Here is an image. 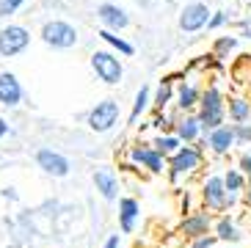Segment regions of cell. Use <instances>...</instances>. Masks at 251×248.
<instances>
[{
    "label": "cell",
    "instance_id": "cell-16",
    "mask_svg": "<svg viewBox=\"0 0 251 248\" xmlns=\"http://www.w3.org/2000/svg\"><path fill=\"white\" fill-rule=\"evenodd\" d=\"M199 130H201V122H199V119H185V122L179 124V138L193 141L196 135H199Z\"/></svg>",
    "mask_w": 251,
    "mask_h": 248
},
{
    "label": "cell",
    "instance_id": "cell-15",
    "mask_svg": "<svg viewBox=\"0 0 251 248\" xmlns=\"http://www.w3.org/2000/svg\"><path fill=\"white\" fill-rule=\"evenodd\" d=\"M119 215H122V232H133V223H135V215H138V201L135 198H125L119 204Z\"/></svg>",
    "mask_w": 251,
    "mask_h": 248
},
{
    "label": "cell",
    "instance_id": "cell-24",
    "mask_svg": "<svg viewBox=\"0 0 251 248\" xmlns=\"http://www.w3.org/2000/svg\"><path fill=\"white\" fill-rule=\"evenodd\" d=\"M155 149H157V152H163V154L177 152V138H157Z\"/></svg>",
    "mask_w": 251,
    "mask_h": 248
},
{
    "label": "cell",
    "instance_id": "cell-21",
    "mask_svg": "<svg viewBox=\"0 0 251 248\" xmlns=\"http://www.w3.org/2000/svg\"><path fill=\"white\" fill-rule=\"evenodd\" d=\"M218 234H221L224 240H237V237H240V234H237V229L232 226V223H229L226 218H224L221 223H218Z\"/></svg>",
    "mask_w": 251,
    "mask_h": 248
},
{
    "label": "cell",
    "instance_id": "cell-17",
    "mask_svg": "<svg viewBox=\"0 0 251 248\" xmlns=\"http://www.w3.org/2000/svg\"><path fill=\"white\" fill-rule=\"evenodd\" d=\"M182 229H185V234H193V237H196V234H204V232H207V218H204V215L188 218V221L182 223Z\"/></svg>",
    "mask_w": 251,
    "mask_h": 248
},
{
    "label": "cell",
    "instance_id": "cell-23",
    "mask_svg": "<svg viewBox=\"0 0 251 248\" xmlns=\"http://www.w3.org/2000/svg\"><path fill=\"white\" fill-rule=\"evenodd\" d=\"M23 3H25V0H0V17L14 14V11L23 6Z\"/></svg>",
    "mask_w": 251,
    "mask_h": 248
},
{
    "label": "cell",
    "instance_id": "cell-27",
    "mask_svg": "<svg viewBox=\"0 0 251 248\" xmlns=\"http://www.w3.org/2000/svg\"><path fill=\"white\" fill-rule=\"evenodd\" d=\"M169 97H171V86H169V83H163L160 91H157V105H166V102H169Z\"/></svg>",
    "mask_w": 251,
    "mask_h": 248
},
{
    "label": "cell",
    "instance_id": "cell-28",
    "mask_svg": "<svg viewBox=\"0 0 251 248\" xmlns=\"http://www.w3.org/2000/svg\"><path fill=\"white\" fill-rule=\"evenodd\" d=\"M229 47H235V39H224V42H218V50H229Z\"/></svg>",
    "mask_w": 251,
    "mask_h": 248
},
{
    "label": "cell",
    "instance_id": "cell-26",
    "mask_svg": "<svg viewBox=\"0 0 251 248\" xmlns=\"http://www.w3.org/2000/svg\"><path fill=\"white\" fill-rule=\"evenodd\" d=\"M232 132H235V138H240V141H251V127H246V124H235Z\"/></svg>",
    "mask_w": 251,
    "mask_h": 248
},
{
    "label": "cell",
    "instance_id": "cell-11",
    "mask_svg": "<svg viewBox=\"0 0 251 248\" xmlns=\"http://www.w3.org/2000/svg\"><path fill=\"white\" fill-rule=\"evenodd\" d=\"M196 166H199V152H196V149H191V146L179 149V152L174 154V163H171L174 174H182V171H193Z\"/></svg>",
    "mask_w": 251,
    "mask_h": 248
},
{
    "label": "cell",
    "instance_id": "cell-20",
    "mask_svg": "<svg viewBox=\"0 0 251 248\" xmlns=\"http://www.w3.org/2000/svg\"><path fill=\"white\" fill-rule=\"evenodd\" d=\"M193 102H196V88L182 86V91H179V105H182V108H191Z\"/></svg>",
    "mask_w": 251,
    "mask_h": 248
},
{
    "label": "cell",
    "instance_id": "cell-18",
    "mask_svg": "<svg viewBox=\"0 0 251 248\" xmlns=\"http://www.w3.org/2000/svg\"><path fill=\"white\" fill-rule=\"evenodd\" d=\"M229 113H232L235 122H243V119L251 113V108H249V102H243V99H232V102H229Z\"/></svg>",
    "mask_w": 251,
    "mask_h": 248
},
{
    "label": "cell",
    "instance_id": "cell-30",
    "mask_svg": "<svg viewBox=\"0 0 251 248\" xmlns=\"http://www.w3.org/2000/svg\"><path fill=\"white\" fill-rule=\"evenodd\" d=\"M210 246H213V240H210V237H207V240H199V243H196V248H210Z\"/></svg>",
    "mask_w": 251,
    "mask_h": 248
},
{
    "label": "cell",
    "instance_id": "cell-2",
    "mask_svg": "<svg viewBox=\"0 0 251 248\" xmlns=\"http://www.w3.org/2000/svg\"><path fill=\"white\" fill-rule=\"evenodd\" d=\"M42 36H45L47 44H52V47H72L75 42H77V30L69 25V22H47L45 30H42Z\"/></svg>",
    "mask_w": 251,
    "mask_h": 248
},
{
    "label": "cell",
    "instance_id": "cell-5",
    "mask_svg": "<svg viewBox=\"0 0 251 248\" xmlns=\"http://www.w3.org/2000/svg\"><path fill=\"white\" fill-rule=\"evenodd\" d=\"M116 119H119V105L113 102V99H105V102H100L94 110H91L89 124H91V130L105 132V130H111L113 124H116Z\"/></svg>",
    "mask_w": 251,
    "mask_h": 248
},
{
    "label": "cell",
    "instance_id": "cell-6",
    "mask_svg": "<svg viewBox=\"0 0 251 248\" xmlns=\"http://www.w3.org/2000/svg\"><path fill=\"white\" fill-rule=\"evenodd\" d=\"M207 20H210V8H207L204 3H191V6H185L182 17H179V28L193 33V30H199L201 25H207Z\"/></svg>",
    "mask_w": 251,
    "mask_h": 248
},
{
    "label": "cell",
    "instance_id": "cell-12",
    "mask_svg": "<svg viewBox=\"0 0 251 248\" xmlns=\"http://www.w3.org/2000/svg\"><path fill=\"white\" fill-rule=\"evenodd\" d=\"M94 185H97V190H100L108 201L116 198V179H113V174L108 171V168H102V171H97V174H94Z\"/></svg>",
    "mask_w": 251,
    "mask_h": 248
},
{
    "label": "cell",
    "instance_id": "cell-25",
    "mask_svg": "<svg viewBox=\"0 0 251 248\" xmlns=\"http://www.w3.org/2000/svg\"><path fill=\"white\" fill-rule=\"evenodd\" d=\"M224 185H226L229 193H232V190H240V185H243V176L237 174V171H229L226 179H224Z\"/></svg>",
    "mask_w": 251,
    "mask_h": 248
},
{
    "label": "cell",
    "instance_id": "cell-33",
    "mask_svg": "<svg viewBox=\"0 0 251 248\" xmlns=\"http://www.w3.org/2000/svg\"><path fill=\"white\" fill-rule=\"evenodd\" d=\"M243 168L251 174V154H249V157H243Z\"/></svg>",
    "mask_w": 251,
    "mask_h": 248
},
{
    "label": "cell",
    "instance_id": "cell-13",
    "mask_svg": "<svg viewBox=\"0 0 251 248\" xmlns=\"http://www.w3.org/2000/svg\"><path fill=\"white\" fill-rule=\"evenodd\" d=\"M232 144H235V132H232V127H215L213 135H210V146H213L215 152H226Z\"/></svg>",
    "mask_w": 251,
    "mask_h": 248
},
{
    "label": "cell",
    "instance_id": "cell-9",
    "mask_svg": "<svg viewBox=\"0 0 251 248\" xmlns=\"http://www.w3.org/2000/svg\"><path fill=\"white\" fill-rule=\"evenodd\" d=\"M20 97H23V88H20L17 77L11 72H3L0 74V102L11 108V105L20 102Z\"/></svg>",
    "mask_w": 251,
    "mask_h": 248
},
{
    "label": "cell",
    "instance_id": "cell-4",
    "mask_svg": "<svg viewBox=\"0 0 251 248\" xmlns=\"http://www.w3.org/2000/svg\"><path fill=\"white\" fill-rule=\"evenodd\" d=\"M224 119V102H221V94L215 91V88H210L204 94V99H201V119L199 122L204 124V127H210V130H215L218 124H221Z\"/></svg>",
    "mask_w": 251,
    "mask_h": 248
},
{
    "label": "cell",
    "instance_id": "cell-22",
    "mask_svg": "<svg viewBox=\"0 0 251 248\" xmlns=\"http://www.w3.org/2000/svg\"><path fill=\"white\" fill-rule=\"evenodd\" d=\"M147 99H149V88L144 86V88H141V91H138V97H135V108H133V119H138V113H141V110H144V108H147Z\"/></svg>",
    "mask_w": 251,
    "mask_h": 248
},
{
    "label": "cell",
    "instance_id": "cell-34",
    "mask_svg": "<svg viewBox=\"0 0 251 248\" xmlns=\"http://www.w3.org/2000/svg\"><path fill=\"white\" fill-rule=\"evenodd\" d=\"M249 204H251V190H249Z\"/></svg>",
    "mask_w": 251,
    "mask_h": 248
},
{
    "label": "cell",
    "instance_id": "cell-1",
    "mask_svg": "<svg viewBox=\"0 0 251 248\" xmlns=\"http://www.w3.org/2000/svg\"><path fill=\"white\" fill-rule=\"evenodd\" d=\"M28 30L20 28V25H8V28L0 30V55H17L28 47Z\"/></svg>",
    "mask_w": 251,
    "mask_h": 248
},
{
    "label": "cell",
    "instance_id": "cell-19",
    "mask_svg": "<svg viewBox=\"0 0 251 248\" xmlns=\"http://www.w3.org/2000/svg\"><path fill=\"white\" fill-rule=\"evenodd\" d=\"M100 36H102V39H105V42H108V44H113V47H116V50H122V52H125V55H133V47H130V44H127L125 39L113 36L111 30H102V33H100Z\"/></svg>",
    "mask_w": 251,
    "mask_h": 248
},
{
    "label": "cell",
    "instance_id": "cell-32",
    "mask_svg": "<svg viewBox=\"0 0 251 248\" xmlns=\"http://www.w3.org/2000/svg\"><path fill=\"white\" fill-rule=\"evenodd\" d=\"M6 132H8V124L3 122V119H0V138H3V135H6Z\"/></svg>",
    "mask_w": 251,
    "mask_h": 248
},
{
    "label": "cell",
    "instance_id": "cell-3",
    "mask_svg": "<svg viewBox=\"0 0 251 248\" xmlns=\"http://www.w3.org/2000/svg\"><path fill=\"white\" fill-rule=\"evenodd\" d=\"M91 66H94L97 74H100L105 83H111V86L122 80V64H119V58L111 55V52H94V55H91Z\"/></svg>",
    "mask_w": 251,
    "mask_h": 248
},
{
    "label": "cell",
    "instance_id": "cell-7",
    "mask_svg": "<svg viewBox=\"0 0 251 248\" xmlns=\"http://www.w3.org/2000/svg\"><path fill=\"white\" fill-rule=\"evenodd\" d=\"M36 163L52 176H67L69 174V160L64 154L52 152V149H42V152L36 154Z\"/></svg>",
    "mask_w": 251,
    "mask_h": 248
},
{
    "label": "cell",
    "instance_id": "cell-31",
    "mask_svg": "<svg viewBox=\"0 0 251 248\" xmlns=\"http://www.w3.org/2000/svg\"><path fill=\"white\" fill-rule=\"evenodd\" d=\"M221 22H224V17H221V14H215L213 20H210V25H213V28H215V25H221Z\"/></svg>",
    "mask_w": 251,
    "mask_h": 248
},
{
    "label": "cell",
    "instance_id": "cell-8",
    "mask_svg": "<svg viewBox=\"0 0 251 248\" xmlns=\"http://www.w3.org/2000/svg\"><path fill=\"white\" fill-rule=\"evenodd\" d=\"M204 201L207 207H215V210H221L226 204V185H224L221 176H210L204 185Z\"/></svg>",
    "mask_w": 251,
    "mask_h": 248
},
{
    "label": "cell",
    "instance_id": "cell-10",
    "mask_svg": "<svg viewBox=\"0 0 251 248\" xmlns=\"http://www.w3.org/2000/svg\"><path fill=\"white\" fill-rule=\"evenodd\" d=\"M97 14H100V20L105 22V25H108V28H113V30H122V28H127V14L125 11H122V8L119 6H111V3H105V6H100V11H97Z\"/></svg>",
    "mask_w": 251,
    "mask_h": 248
},
{
    "label": "cell",
    "instance_id": "cell-14",
    "mask_svg": "<svg viewBox=\"0 0 251 248\" xmlns=\"http://www.w3.org/2000/svg\"><path fill=\"white\" fill-rule=\"evenodd\" d=\"M133 160H135V163H144L149 171H160V168H163V160H160V154H157V149H147V146L135 149V152H133Z\"/></svg>",
    "mask_w": 251,
    "mask_h": 248
},
{
    "label": "cell",
    "instance_id": "cell-29",
    "mask_svg": "<svg viewBox=\"0 0 251 248\" xmlns=\"http://www.w3.org/2000/svg\"><path fill=\"white\" fill-rule=\"evenodd\" d=\"M116 246H119V234H113L111 240L105 243V248H116Z\"/></svg>",
    "mask_w": 251,
    "mask_h": 248
}]
</instances>
